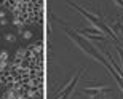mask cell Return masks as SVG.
<instances>
[{
    "mask_svg": "<svg viewBox=\"0 0 123 99\" xmlns=\"http://www.w3.org/2000/svg\"><path fill=\"white\" fill-rule=\"evenodd\" d=\"M66 2H67V3L70 5V6H74V8H75V10H78V11H80V13H82L83 16H85V18H88V19H90V21H91V23L94 24L96 27H98V26H99V24H101L99 18H96L94 14H91V13H88L86 10H83L82 6H78V5H77V3H74V2H69V0H66Z\"/></svg>",
    "mask_w": 123,
    "mask_h": 99,
    "instance_id": "obj_1",
    "label": "cell"
},
{
    "mask_svg": "<svg viewBox=\"0 0 123 99\" xmlns=\"http://www.w3.org/2000/svg\"><path fill=\"white\" fill-rule=\"evenodd\" d=\"M77 80H78V75H75V78H74V80L70 81V85H69L67 88H66V91H64L62 94H59V96H58V99H66V98H67V96L70 94V91H72V88L75 86V83H77Z\"/></svg>",
    "mask_w": 123,
    "mask_h": 99,
    "instance_id": "obj_2",
    "label": "cell"
},
{
    "mask_svg": "<svg viewBox=\"0 0 123 99\" xmlns=\"http://www.w3.org/2000/svg\"><path fill=\"white\" fill-rule=\"evenodd\" d=\"M115 2H117V3L120 5V6H123V0H115Z\"/></svg>",
    "mask_w": 123,
    "mask_h": 99,
    "instance_id": "obj_3",
    "label": "cell"
}]
</instances>
